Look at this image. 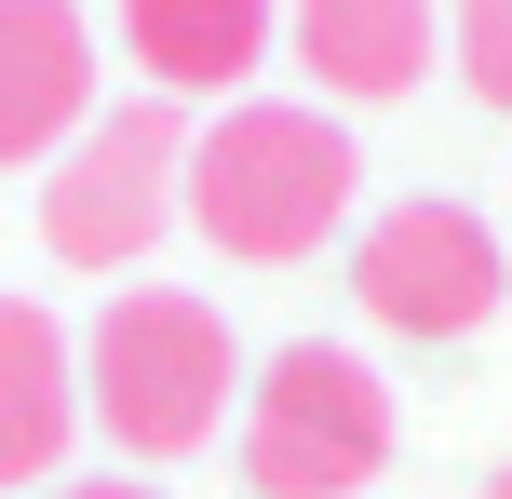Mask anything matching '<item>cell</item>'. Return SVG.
<instances>
[{
    "instance_id": "3957f363",
    "label": "cell",
    "mask_w": 512,
    "mask_h": 499,
    "mask_svg": "<svg viewBox=\"0 0 512 499\" xmlns=\"http://www.w3.org/2000/svg\"><path fill=\"white\" fill-rule=\"evenodd\" d=\"M176 216H189V122H176V95L95 108L54 149V176H41V243L68 270H135Z\"/></svg>"
},
{
    "instance_id": "277c9868",
    "label": "cell",
    "mask_w": 512,
    "mask_h": 499,
    "mask_svg": "<svg viewBox=\"0 0 512 499\" xmlns=\"http://www.w3.org/2000/svg\"><path fill=\"white\" fill-rule=\"evenodd\" d=\"M391 473V392L364 351H270V378L243 392V486L256 499H364Z\"/></svg>"
},
{
    "instance_id": "7c38bea8",
    "label": "cell",
    "mask_w": 512,
    "mask_h": 499,
    "mask_svg": "<svg viewBox=\"0 0 512 499\" xmlns=\"http://www.w3.org/2000/svg\"><path fill=\"white\" fill-rule=\"evenodd\" d=\"M486 499H512V473H499V486H486Z\"/></svg>"
},
{
    "instance_id": "8992f818",
    "label": "cell",
    "mask_w": 512,
    "mask_h": 499,
    "mask_svg": "<svg viewBox=\"0 0 512 499\" xmlns=\"http://www.w3.org/2000/svg\"><path fill=\"white\" fill-rule=\"evenodd\" d=\"M95 122V27L81 0H0V162H54Z\"/></svg>"
},
{
    "instance_id": "ba28073f",
    "label": "cell",
    "mask_w": 512,
    "mask_h": 499,
    "mask_svg": "<svg viewBox=\"0 0 512 499\" xmlns=\"http://www.w3.org/2000/svg\"><path fill=\"white\" fill-rule=\"evenodd\" d=\"M81 432V351L41 297H0V486H54Z\"/></svg>"
},
{
    "instance_id": "8fae6325",
    "label": "cell",
    "mask_w": 512,
    "mask_h": 499,
    "mask_svg": "<svg viewBox=\"0 0 512 499\" xmlns=\"http://www.w3.org/2000/svg\"><path fill=\"white\" fill-rule=\"evenodd\" d=\"M41 499H162L149 473H95V486H41Z\"/></svg>"
},
{
    "instance_id": "6da1fadb",
    "label": "cell",
    "mask_w": 512,
    "mask_h": 499,
    "mask_svg": "<svg viewBox=\"0 0 512 499\" xmlns=\"http://www.w3.org/2000/svg\"><path fill=\"white\" fill-rule=\"evenodd\" d=\"M230 405H243V351H230V324H216V297H189V284H122V297L95 311V338H81V419H95L135 473L216 446Z\"/></svg>"
},
{
    "instance_id": "52a82bcc",
    "label": "cell",
    "mask_w": 512,
    "mask_h": 499,
    "mask_svg": "<svg viewBox=\"0 0 512 499\" xmlns=\"http://www.w3.org/2000/svg\"><path fill=\"white\" fill-rule=\"evenodd\" d=\"M283 41L337 108H391L432 81V0H283Z\"/></svg>"
},
{
    "instance_id": "5b68a950",
    "label": "cell",
    "mask_w": 512,
    "mask_h": 499,
    "mask_svg": "<svg viewBox=\"0 0 512 499\" xmlns=\"http://www.w3.org/2000/svg\"><path fill=\"white\" fill-rule=\"evenodd\" d=\"M351 297H364V324H391V338H486L499 297H512V257H499V230H486L472 203L418 189V203L364 216Z\"/></svg>"
},
{
    "instance_id": "7a4b0ae2",
    "label": "cell",
    "mask_w": 512,
    "mask_h": 499,
    "mask_svg": "<svg viewBox=\"0 0 512 499\" xmlns=\"http://www.w3.org/2000/svg\"><path fill=\"white\" fill-rule=\"evenodd\" d=\"M351 189H364L351 135H337L324 108H297V95H256L216 135H189V230H203L216 257H243V270L324 257V230L351 216Z\"/></svg>"
},
{
    "instance_id": "9c48e42d",
    "label": "cell",
    "mask_w": 512,
    "mask_h": 499,
    "mask_svg": "<svg viewBox=\"0 0 512 499\" xmlns=\"http://www.w3.org/2000/svg\"><path fill=\"white\" fill-rule=\"evenodd\" d=\"M122 41L162 95H230V81L270 68L283 0H122Z\"/></svg>"
},
{
    "instance_id": "30bf717a",
    "label": "cell",
    "mask_w": 512,
    "mask_h": 499,
    "mask_svg": "<svg viewBox=\"0 0 512 499\" xmlns=\"http://www.w3.org/2000/svg\"><path fill=\"white\" fill-rule=\"evenodd\" d=\"M459 68L486 108H512V0H459Z\"/></svg>"
}]
</instances>
